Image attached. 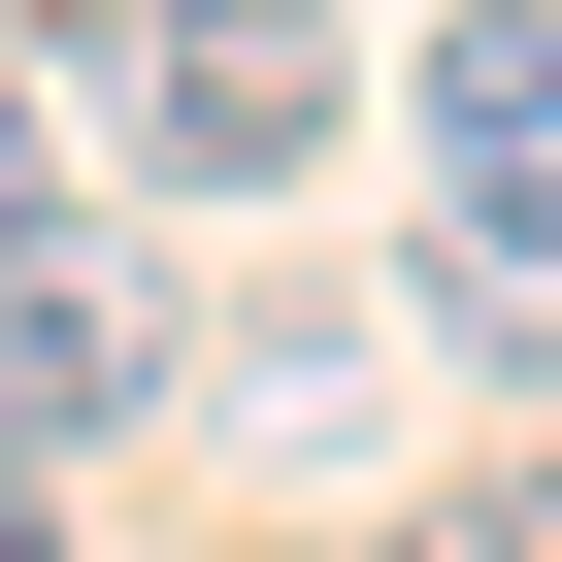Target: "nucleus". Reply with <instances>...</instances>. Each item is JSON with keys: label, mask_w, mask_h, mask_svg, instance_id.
Returning a JSON list of instances; mask_svg holds the SVG:
<instances>
[{"label": "nucleus", "mask_w": 562, "mask_h": 562, "mask_svg": "<svg viewBox=\"0 0 562 562\" xmlns=\"http://www.w3.org/2000/svg\"><path fill=\"white\" fill-rule=\"evenodd\" d=\"M0 562H67V463H0Z\"/></svg>", "instance_id": "6"}, {"label": "nucleus", "mask_w": 562, "mask_h": 562, "mask_svg": "<svg viewBox=\"0 0 562 562\" xmlns=\"http://www.w3.org/2000/svg\"><path fill=\"white\" fill-rule=\"evenodd\" d=\"M430 331L562 397V0H463L430 34Z\"/></svg>", "instance_id": "1"}, {"label": "nucleus", "mask_w": 562, "mask_h": 562, "mask_svg": "<svg viewBox=\"0 0 562 562\" xmlns=\"http://www.w3.org/2000/svg\"><path fill=\"white\" fill-rule=\"evenodd\" d=\"M133 299H100V265H34V232H0V463H34V430H133Z\"/></svg>", "instance_id": "3"}, {"label": "nucleus", "mask_w": 562, "mask_h": 562, "mask_svg": "<svg viewBox=\"0 0 562 562\" xmlns=\"http://www.w3.org/2000/svg\"><path fill=\"white\" fill-rule=\"evenodd\" d=\"M331 0H100V133H133V199H299L331 166Z\"/></svg>", "instance_id": "2"}, {"label": "nucleus", "mask_w": 562, "mask_h": 562, "mask_svg": "<svg viewBox=\"0 0 562 562\" xmlns=\"http://www.w3.org/2000/svg\"><path fill=\"white\" fill-rule=\"evenodd\" d=\"M34 199H67V133H34V67H0V232H34Z\"/></svg>", "instance_id": "5"}, {"label": "nucleus", "mask_w": 562, "mask_h": 562, "mask_svg": "<svg viewBox=\"0 0 562 562\" xmlns=\"http://www.w3.org/2000/svg\"><path fill=\"white\" fill-rule=\"evenodd\" d=\"M397 562H562V463H496V496H397Z\"/></svg>", "instance_id": "4"}]
</instances>
